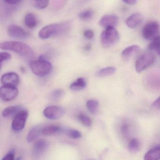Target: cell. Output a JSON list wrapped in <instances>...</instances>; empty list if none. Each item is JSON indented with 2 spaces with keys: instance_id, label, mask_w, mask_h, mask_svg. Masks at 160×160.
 Here are the masks:
<instances>
[{
  "instance_id": "1",
  "label": "cell",
  "mask_w": 160,
  "mask_h": 160,
  "mask_svg": "<svg viewBox=\"0 0 160 160\" xmlns=\"http://www.w3.org/2000/svg\"><path fill=\"white\" fill-rule=\"evenodd\" d=\"M71 23L69 22L49 24L40 29L39 36L41 39H47L52 37L61 35L70 29Z\"/></svg>"
},
{
  "instance_id": "2",
  "label": "cell",
  "mask_w": 160,
  "mask_h": 160,
  "mask_svg": "<svg viewBox=\"0 0 160 160\" xmlns=\"http://www.w3.org/2000/svg\"><path fill=\"white\" fill-rule=\"evenodd\" d=\"M1 49L11 51L23 57L30 58L34 55L32 48L27 44L18 41H5L1 43Z\"/></svg>"
},
{
  "instance_id": "3",
  "label": "cell",
  "mask_w": 160,
  "mask_h": 160,
  "mask_svg": "<svg viewBox=\"0 0 160 160\" xmlns=\"http://www.w3.org/2000/svg\"><path fill=\"white\" fill-rule=\"evenodd\" d=\"M119 33L114 27L105 28L101 35V43L104 48H110L114 46L119 41Z\"/></svg>"
},
{
  "instance_id": "4",
  "label": "cell",
  "mask_w": 160,
  "mask_h": 160,
  "mask_svg": "<svg viewBox=\"0 0 160 160\" xmlns=\"http://www.w3.org/2000/svg\"><path fill=\"white\" fill-rule=\"evenodd\" d=\"M30 67L33 73L39 77L49 75L52 69L51 64L49 61L41 58L31 62Z\"/></svg>"
},
{
  "instance_id": "5",
  "label": "cell",
  "mask_w": 160,
  "mask_h": 160,
  "mask_svg": "<svg viewBox=\"0 0 160 160\" xmlns=\"http://www.w3.org/2000/svg\"><path fill=\"white\" fill-rule=\"evenodd\" d=\"M142 34L145 39L152 41L160 35L159 24L156 21L149 22L144 26Z\"/></svg>"
},
{
  "instance_id": "6",
  "label": "cell",
  "mask_w": 160,
  "mask_h": 160,
  "mask_svg": "<svg viewBox=\"0 0 160 160\" xmlns=\"http://www.w3.org/2000/svg\"><path fill=\"white\" fill-rule=\"evenodd\" d=\"M155 55L151 52H147L140 56L135 63V68L138 73H141L154 63Z\"/></svg>"
},
{
  "instance_id": "7",
  "label": "cell",
  "mask_w": 160,
  "mask_h": 160,
  "mask_svg": "<svg viewBox=\"0 0 160 160\" xmlns=\"http://www.w3.org/2000/svg\"><path fill=\"white\" fill-rule=\"evenodd\" d=\"M28 117V112L26 110H22L15 115L12 122V130L16 132L21 131L24 128Z\"/></svg>"
},
{
  "instance_id": "8",
  "label": "cell",
  "mask_w": 160,
  "mask_h": 160,
  "mask_svg": "<svg viewBox=\"0 0 160 160\" xmlns=\"http://www.w3.org/2000/svg\"><path fill=\"white\" fill-rule=\"evenodd\" d=\"M65 114V110L62 107L50 105L46 107L43 111L44 116L51 120H55L62 117Z\"/></svg>"
},
{
  "instance_id": "9",
  "label": "cell",
  "mask_w": 160,
  "mask_h": 160,
  "mask_svg": "<svg viewBox=\"0 0 160 160\" xmlns=\"http://www.w3.org/2000/svg\"><path fill=\"white\" fill-rule=\"evenodd\" d=\"M8 35L15 39L23 40L28 38L29 34L23 28L16 24H11L8 27Z\"/></svg>"
},
{
  "instance_id": "10",
  "label": "cell",
  "mask_w": 160,
  "mask_h": 160,
  "mask_svg": "<svg viewBox=\"0 0 160 160\" xmlns=\"http://www.w3.org/2000/svg\"><path fill=\"white\" fill-rule=\"evenodd\" d=\"M18 90L16 87L3 85L0 88V97L4 102L10 101L17 98Z\"/></svg>"
},
{
  "instance_id": "11",
  "label": "cell",
  "mask_w": 160,
  "mask_h": 160,
  "mask_svg": "<svg viewBox=\"0 0 160 160\" xmlns=\"http://www.w3.org/2000/svg\"><path fill=\"white\" fill-rule=\"evenodd\" d=\"M1 82L3 85L16 87L19 83V78L16 73L9 72L2 76Z\"/></svg>"
},
{
  "instance_id": "12",
  "label": "cell",
  "mask_w": 160,
  "mask_h": 160,
  "mask_svg": "<svg viewBox=\"0 0 160 160\" xmlns=\"http://www.w3.org/2000/svg\"><path fill=\"white\" fill-rule=\"evenodd\" d=\"M119 21V18L116 15H106L102 17L99 22L101 27L106 28L109 27H115Z\"/></svg>"
},
{
  "instance_id": "13",
  "label": "cell",
  "mask_w": 160,
  "mask_h": 160,
  "mask_svg": "<svg viewBox=\"0 0 160 160\" xmlns=\"http://www.w3.org/2000/svg\"><path fill=\"white\" fill-rule=\"evenodd\" d=\"M143 20V17L142 14L139 13H134L127 19L126 23L129 28L134 29L141 24Z\"/></svg>"
},
{
  "instance_id": "14",
  "label": "cell",
  "mask_w": 160,
  "mask_h": 160,
  "mask_svg": "<svg viewBox=\"0 0 160 160\" xmlns=\"http://www.w3.org/2000/svg\"><path fill=\"white\" fill-rule=\"evenodd\" d=\"M48 143L46 140L39 139L35 142L33 148V153L34 156L38 157L45 152L48 148Z\"/></svg>"
},
{
  "instance_id": "15",
  "label": "cell",
  "mask_w": 160,
  "mask_h": 160,
  "mask_svg": "<svg viewBox=\"0 0 160 160\" xmlns=\"http://www.w3.org/2000/svg\"><path fill=\"white\" fill-rule=\"evenodd\" d=\"M43 127L41 125H36L29 130L27 136V141L31 143L36 140L42 134Z\"/></svg>"
},
{
  "instance_id": "16",
  "label": "cell",
  "mask_w": 160,
  "mask_h": 160,
  "mask_svg": "<svg viewBox=\"0 0 160 160\" xmlns=\"http://www.w3.org/2000/svg\"><path fill=\"white\" fill-rule=\"evenodd\" d=\"M144 160H160V146L157 147L147 151L144 157Z\"/></svg>"
},
{
  "instance_id": "17",
  "label": "cell",
  "mask_w": 160,
  "mask_h": 160,
  "mask_svg": "<svg viewBox=\"0 0 160 160\" xmlns=\"http://www.w3.org/2000/svg\"><path fill=\"white\" fill-rule=\"evenodd\" d=\"M62 131V128L57 125H51L43 128L42 134L46 136L53 135Z\"/></svg>"
},
{
  "instance_id": "18",
  "label": "cell",
  "mask_w": 160,
  "mask_h": 160,
  "mask_svg": "<svg viewBox=\"0 0 160 160\" xmlns=\"http://www.w3.org/2000/svg\"><path fill=\"white\" fill-rule=\"evenodd\" d=\"M24 22L28 28L34 29L37 25L36 17L33 13H28L24 17Z\"/></svg>"
},
{
  "instance_id": "19",
  "label": "cell",
  "mask_w": 160,
  "mask_h": 160,
  "mask_svg": "<svg viewBox=\"0 0 160 160\" xmlns=\"http://www.w3.org/2000/svg\"><path fill=\"white\" fill-rule=\"evenodd\" d=\"M86 85L87 84L85 79L83 78H80L72 83L70 88L71 90L78 91L84 89L86 87Z\"/></svg>"
},
{
  "instance_id": "20",
  "label": "cell",
  "mask_w": 160,
  "mask_h": 160,
  "mask_svg": "<svg viewBox=\"0 0 160 160\" xmlns=\"http://www.w3.org/2000/svg\"><path fill=\"white\" fill-rule=\"evenodd\" d=\"M141 50V48L137 45H132L126 48L122 52V56L125 59H128Z\"/></svg>"
},
{
  "instance_id": "21",
  "label": "cell",
  "mask_w": 160,
  "mask_h": 160,
  "mask_svg": "<svg viewBox=\"0 0 160 160\" xmlns=\"http://www.w3.org/2000/svg\"><path fill=\"white\" fill-rule=\"evenodd\" d=\"M22 110H23L22 108L19 105L8 106L3 111L2 115L3 117H8L12 115H16Z\"/></svg>"
},
{
  "instance_id": "22",
  "label": "cell",
  "mask_w": 160,
  "mask_h": 160,
  "mask_svg": "<svg viewBox=\"0 0 160 160\" xmlns=\"http://www.w3.org/2000/svg\"><path fill=\"white\" fill-rule=\"evenodd\" d=\"M86 107L90 112L95 114L97 112L99 107V102L96 100H88L86 102Z\"/></svg>"
},
{
  "instance_id": "23",
  "label": "cell",
  "mask_w": 160,
  "mask_h": 160,
  "mask_svg": "<svg viewBox=\"0 0 160 160\" xmlns=\"http://www.w3.org/2000/svg\"><path fill=\"white\" fill-rule=\"evenodd\" d=\"M116 71V68H115L113 67H108L99 70L97 73V75L99 77H107L114 74Z\"/></svg>"
},
{
  "instance_id": "24",
  "label": "cell",
  "mask_w": 160,
  "mask_h": 160,
  "mask_svg": "<svg viewBox=\"0 0 160 160\" xmlns=\"http://www.w3.org/2000/svg\"><path fill=\"white\" fill-rule=\"evenodd\" d=\"M141 147V143L138 139H132L129 143V150L132 153H136L140 150Z\"/></svg>"
},
{
  "instance_id": "25",
  "label": "cell",
  "mask_w": 160,
  "mask_h": 160,
  "mask_svg": "<svg viewBox=\"0 0 160 160\" xmlns=\"http://www.w3.org/2000/svg\"><path fill=\"white\" fill-rule=\"evenodd\" d=\"M78 118L82 124L86 127H91L92 122L91 118L84 113H80L78 115Z\"/></svg>"
},
{
  "instance_id": "26",
  "label": "cell",
  "mask_w": 160,
  "mask_h": 160,
  "mask_svg": "<svg viewBox=\"0 0 160 160\" xmlns=\"http://www.w3.org/2000/svg\"><path fill=\"white\" fill-rule=\"evenodd\" d=\"M94 16V12L90 9L82 11L79 14V18L83 21H88L91 19Z\"/></svg>"
},
{
  "instance_id": "27",
  "label": "cell",
  "mask_w": 160,
  "mask_h": 160,
  "mask_svg": "<svg viewBox=\"0 0 160 160\" xmlns=\"http://www.w3.org/2000/svg\"><path fill=\"white\" fill-rule=\"evenodd\" d=\"M65 95V91L61 88L54 89L51 94V98L53 100L57 101L63 98Z\"/></svg>"
},
{
  "instance_id": "28",
  "label": "cell",
  "mask_w": 160,
  "mask_h": 160,
  "mask_svg": "<svg viewBox=\"0 0 160 160\" xmlns=\"http://www.w3.org/2000/svg\"><path fill=\"white\" fill-rule=\"evenodd\" d=\"M148 49L150 50L157 51L160 48V35L151 41L148 45Z\"/></svg>"
},
{
  "instance_id": "29",
  "label": "cell",
  "mask_w": 160,
  "mask_h": 160,
  "mask_svg": "<svg viewBox=\"0 0 160 160\" xmlns=\"http://www.w3.org/2000/svg\"><path fill=\"white\" fill-rule=\"evenodd\" d=\"M50 0H34L35 7L37 9H43L49 5Z\"/></svg>"
},
{
  "instance_id": "30",
  "label": "cell",
  "mask_w": 160,
  "mask_h": 160,
  "mask_svg": "<svg viewBox=\"0 0 160 160\" xmlns=\"http://www.w3.org/2000/svg\"><path fill=\"white\" fill-rule=\"evenodd\" d=\"M69 137L73 139H79L82 137V134L79 131L76 129H70L67 132Z\"/></svg>"
},
{
  "instance_id": "31",
  "label": "cell",
  "mask_w": 160,
  "mask_h": 160,
  "mask_svg": "<svg viewBox=\"0 0 160 160\" xmlns=\"http://www.w3.org/2000/svg\"><path fill=\"white\" fill-rule=\"evenodd\" d=\"M11 56L9 53L7 52H2L0 53V63L2 64L3 62L8 61L11 59Z\"/></svg>"
},
{
  "instance_id": "32",
  "label": "cell",
  "mask_w": 160,
  "mask_h": 160,
  "mask_svg": "<svg viewBox=\"0 0 160 160\" xmlns=\"http://www.w3.org/2000/svg\"><path fill=\"white\" fill-rule=\"evenodd\" d=\"M83 34L84 36L88 39H92L94 36V32L92 30H90V29L85 31L84 32Z\"/></svg>"
},
{
  "instance_id": "33",
  "label": "cell",
  "mask_w": 160,
  "mask_h": 160,
  "mask_svg": "<svg viewBox=\"0 0 160 160\" xmlns=\"http://www.w3.org/2000/svg\"><path fill=\"white\" fill-rule=\"evenodd\" d=\"M121 130H122V133L124 135H128L129 132V127L127 124H124L121 128Z\"/></svg>"
},
{
  "instance_id": "34",
  "label": "cell",
  "mask_w": 160,
  "mask_h": 160,
  "mask_svg": "<svg viewBox=\"0 0 160 160\" xmlns=\"http://www.w3.org/2000/svg\"><path fill=\"white\" fill-rule=\"evenodd\" d=\"M2 160H14V154L13 152H10L7 154Z\"/></svg>"
},
{
  "instance_id": "35",
  "label": "cell",
  "mask_w": 160,
  "mask_h": 160,
  "mask_svg": "<svg viewBox=\"0 0 160 160\" xmlns=\"http://www.w3.org/2000/svg\"><path fill=\"white\" fill-rule=\"evenodd\" d=\"M152 106L157 109H160V97L153 102Z\"/></svg>"
},
{
  "instance_id": "36",
  "label": "cell",
  "mask_w": 160,
  "mask_h": 160,
  "mask_svg": "<svg viewBox=\"0 0 160 160\" xmlns=\"http://www.w3.org/2000/svg\"><path fill=\"white\" fill-rule=\"evenodd\" d=\"M7 3L10 5L17 4L21 2L22 0H3Z\"/></svg>"
},
{
  "instance_id": "37",
  "label": "cell",
  "mask_w": 160,
  "mask_h": 160,
  "mask_svg": "<svg viewBox=\"0 0 160 160\" xmlns=\"http://www.w3.org/2000/svg\"><path fill=\"white\" fill-rule=\"evenodd\" d=\"M123 2L128 5H134L137 2V0H123Z\"/></svg>"
},
{
  "instance_id": "38",
  "label": "cell",
  "mask_w": 160,
  "mask_h": 160,
  "mask_svg": "<svg viewBox=\"0 0 160 160\" xmlns=\"http://www.w3.org/2000/svg\"><path fill=\"white\" fill-rule=\"evenodd\" d=\"M90 48H91V46L87 45V46H85V50H88L90 49Z\"/></svg>"
},
{
  "instance_id": "39",
  "label": "cell",
  "mask_w": 160,
  "mask_h": 160,
  "mask_svg": "<svg viewBox=\"0 0 160 160\" xmlns=\"http://www.w3.org/2000/svg\"><path fill=\"white\" fill-rule=\"evenodd\" d=\"M15 160H22V158L21 157H19V158H18L16 159Z\"/></svg>"
},
{
  "instance_id": "40",
  "label": "cell",
  "mask_w": 160,
  "mask_h": 160,
  "mask_svg": "<svg viewBox=\"0 0 160 160\" xmlns=\"http://www.w3.org/2000/svg\"><path fill=\"white\" fill-rule=\"evenodd\" d=\"M157 52L160 55V48L157 51Z\"/></svg>"
}]
</instances>
